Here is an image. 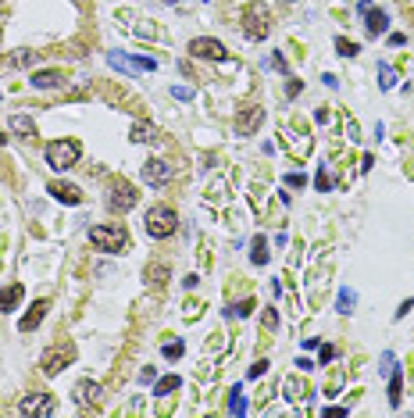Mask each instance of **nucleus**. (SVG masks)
<instances>
[{
    "instance_id": "obj_1",
    "label": "nucleus",
    "mask_w": 414,
    "mask_h": 418,
    "mask_svg": "<svg viewBox=\"0 0 414 418\" xmlns=\"http://www.w3.org/2000/svg\"><path fill=\"white\" fill-rule=\"evenodd\" d=\"M143 226H147V236L150 240H168L175 229H179V215L175 208H168V204H157L147 211V218H143Z\"/></svg>"
},
{
    "instance_id": "obj_2",
    "label": "nucleus",
    "mask_w": 414,
    "mask_h": 418,
    "mask_svg": "<svg viewBox=\"0 0 414 418\" xmlns=\"http://www.w3.org/2000/svg\"><path fill=\"white\" fill-rule=\"evenodd\" d=\"M79 154H83L79 140H54V143H46V165H51L54 172H68L71 165L79 161Z\"/></svg>"
},
{
    "instance_id": "obj_3",
    "label": "nucleus",
    "mask_w": 414,
    "mask_h": 418,
    "mask_svg": "<svg viewBox=\"0 0 414 418\" xmlns=\"http://www.w3.org/2000/svg\"><path fill=\"white\" fill-rule=\"evenodd\" d=\"M89 240L96 251H107V254H121L129 247V233L121 226H93L89 229Z\"/></svg>"
},
{
    "instance_id": "obj_4",
    "label": "nucleus",
    "mask_w": 414,
    "mask_h": 418,
    "mask_svg": "<svg viewBox=\"0 0 414 418\" xmlns=\"http://www.w3.org/2000/svg\"><path fill=\"white\" fill-rule=\"evenodd\" d=\"M239 18H243V33H247L250 40H264L268 33H272V15H268V8L261 4V0L243 8Z\"/></svg>"
},
{
    "instance_id": "obj_5",
    "label": "nucleus",
    "mask_w": 414,
    "mask_h": 418,
    "mask_svg": "<svg viewBox=\"0 0 414 418\" xmlns=\"http://www.w3.org/2000/svg\"><path fill=\"white\" fill-rule=\"evenodd\" d=\"M136 197H139V193H136V186H132V183L114 179V183H111V193H107V208L126 215V211H132V208H136Z\"/></svg>"
},
{
    "instance_id": "obj_6",
    "label": "nucleus",
    "mask_w": 414,
    "mask_h": 418,
    "mask_svg": "<svg viewBox=\"0 0 414 418\" xmlns=\"http://www.w3.org/2000/svg\"><path fill=\"white\" fill-rule=\"evenodd\" d=\"M21 415H36V418H46V415H54V401H51V393H29V397H21L18 404Z\"/></svg>"
},
{
    "instance_id": "obj_7",
    "label": "nucleus",
    "mask_w": 414,
    "mask_h": 418,
    "mask_svg": "<svg viewBox=\"0 0 414 418\" xmlns=\"http://www.w3.org/2000/svg\"><path fill=\"white\" fill-rule=\"evenodd\" d=\"M189 54L193 58H207V61H229V51L218 40H207V36H200V40H193L189 43Z\"/></svg>"
},
{
    "instance_id": "obj_8",
    "label": "nucleus",
    "mask_w": 414,
    "mask_h": 418,
    "mask_svg": "<svg viewBox=\"0 0 414 418\" xmlns=\"http://www.w3.org/2000/svg\"><path fill=\"white\" fill-rule=\"evenodd\" d=\"M364 18H368V22H364V29H368L372 36H382V33H389V18H386V11H379L375 4H372V0H364V4L357 8Z\"/></svg>"
},
{
    "instance_id": "obj_9",
    "label": "nucleus",
    "mask_w": 414,
    "mask_h": 418,
    "mask_svg": "<svg viewBox=\"0 0 414 418\" xmlns=\"http://www.w3.org/2000/svg\"><path fill=\"white\" fill-rule=\"evenodd\" d=\"M168 179H172V165H168V161L154 158V161L143 165V183H150V186H164Z\"/></svg>"
},
{
    "instance_id": "obj_10",
    "label": "nucleus",
    "mask_w": 414,
    "mask_h": 418,
    "mask_svg": "<svg viewBox=\"0 0 414 418\" xmlns=\"http://www.w3.org/2000/svg\"><path fill=\"white\" fill-rule=\"evenodd\" d=\"M68 361H71V347H54V351H46L43 361H40V365H43V376H58Z\"/></svg>"
},
{
    "instance_id": "obj_11",
    "label": "nucleus",
    "mask_w": 414,
    "mask_h": 418,
    "mask_svg": "<svg viewBox=\"0 0 414 418\" xmlns=\"http://www.w3.org/2000/svg\"><path fill=\"white\" fill-rule=\"evenodd\" d=\"M261 122H264V108H247V111L236 118V133H239V136H254Z\"/></svg>"
},
{
    "instance_id": "obj_12",
    "label": "nucleus",
    "mask_w": 414,
    "mask_h": 418,
    "mask_svg": "<svg viewBox=\"0 0 414 418\" xmlns=\"http://www.w3.org/2000/svg\"><path fill=\"white\" fill-rule=\"evenodd\" d=\"M96 401H101V383H93V379L76 383V404H79V408H89V404H96Z\"/></svg>"
},
{
    "instance_id": "obj_13",
    "label": "nucleus",
    "mask_w": 414,
    "mask_h": 418,
    "mask_svg": "<svg viewBox=\"0 0 414 418\" xmlns=\"http://www.w3.org/2000/svg\"><path fill=\"white\" fill-rule=\"evenodd\" d=\"M36 90H54V86H61L64 83V72H58V68H46V72H33V79H29Z\"/></svg>"
},
{
    "instance_id": "obj_14",
    "label": "nucleus",
    "mask_w": 414,
    "mask_h": 418,
    "mask_svg": "<svg viewBox=\"0 0 414 418\" xmlns=\"http://www.w3.org/2000/svg\"><path fill=\"white\" fill-rule=\"evenodd\" d=\"M51 193H54V201H61V204H83L79 186H71V183H51Z\"/></svg>"
},
{
    "instance_id": "obj_15",
    "label": "nucleus",
    "mask_w": 414,
    "mask_h": 418,
    "mask_svg": "<svg viewBox=\"0 0 414 418\" xmlns=\"http://www.w3.org/2000/svg\"><path fill=\"white\" fill-rule=\"evenodd\" d=\"M8 129H11L15 136H21V140H33V136H36V122H33L29 115H11Z\"/></svg>"
},
{
    "instance_id": "obj_16",
    "label": "nucleus",
    "mask_w": 414,
    "mask_h": 418,
    "mask_svg": "<svg viewBox=\"0 0 414 418\" xmlns=\"http://www.w3.org/2000/svg\"><path fill=\"white\" fill-rule=\"evenodd\" d=\"M46 308H51V304H46V301H36V308L26 315V318H21V322H18V329L21 333H29V329H36L40 322H43V315H46Z\"/></svg>"
},
{
    "instance_id": "obj_17",
    "label": "nucleus",
    "mask_w": 414,
    "mask_h": 418,
    "mask_svg": "<svg viewBox=\"0 0 414 418\" xmlns=\"http://www.w3.org/2000/svg\"><path fill=\"white\" fill-rule=\"evenodd\" d=\"M400 390H404V376H400V368L393 365L389 368V404L400 408Z\"/></svg>"
},
{
    "instance_id": "obj_18",
    "label": "nucleus",
    "mask_w": 414,
    "mask_h": 418,
    "mask_svg": "<svg viewBox=\"0 0 414 418\" xmlns=\"http://www.w3.org/2000/svg\"><path fill=\"white\" fill-rule=\"evenodd\" d=\"M129 140L132 143H150V140H157V129L147 126V122H136V126L129 129Z\"/></svg>"
},
{
    "instance_id": "obj_19",
    "label": "nucleus",
    "mask_w": 414,
    "mask_h": 418,
    "mask_svg": "<svg viewBox=\"0 0 414 418\" xmlns=\"http://www.w3.org/2000/svg\"><path fill=\"white\" fill-rule=\"evenodd\" d=\"M21 286H8V290H0V311H15V304L21 301Z\"/></svg>"
},
{
    "instance_id": "obj_20",
    "label": "nucleus",
    "mask_w": 414,
    "mask_h": 418,
    "mask_svg": "<svg viewBox=\"0 0 414 418\" xmlns=\"http://www.w3.org/2000/svg\"><path fill=\"white\" fill-rule=\"evenodd\" d=\"M286 397H289V401H304V397H307L304 379H293V376H289V379H286Z\"/></svg>"
},
{
    "instance_id": "obj_21",
    "label": "nucleus",
    "mask_w": 414,
    "mask_h": 418,
    "mask_svg": "<svg viewBox=\"0 0 414 418\" xmlns=\"http://www.w3.org/2000/svg\"><path fill=\"white\" fill-rule=\"evenodd\" d=\"M179 386H182V379H179V376H164V379H157L154 393H157V397H168V393H175Z\"/></svg>"
},
{
    "instance_id": "obj_22",
    "label": "nucleus",
    "mask_w": 414,
    "mask_h": 418,
    "mask_svg": "<svg viewBox=\"0 0 414 418\" xmlns=\"http://www.w3.org/2000/svg\"><path fill=\"white\" fill-rule=\"evenodd\" d=\"M250 261H254V265H264V261H268V243H264V236H254V251H250Z\"/></svg>"
},
{
    "instance_id": "obj_23",
    "label": "nucleus",
    "mask_w": 414,
    "mask_h": 418,
    "mask_svg": "<svg viewBox=\"0 0 414 418\" xmlns=\"http://www.w3.org/2000/svg\"><path fill=\"white\" fill-rule=\"evenodd\" d=\"M336 51L343 54V58H357V54H361V47H357L354 40H343V36H339V40H336Z\"/></svg>"
},
{
    "instance_id": "obj_24",
    "label": "nucleus",
    "mask_w": 414,
    "mask_h": 418,
    "mask_svg": "<svg viewBox=\"0 0 414 418\" xmlns=\"http://www.w3.org/2000/svg\"><path fill=\"white\" fill-rule=\"evenodd\" d=\"M354 304H357V293H354V290H339V311L350 315V311H354Z\"/></svg>"
},
{
    "instance_id": "obj_25",
    "label": "nucleus",
    "mask_w": 414,
    "mask_h": 418,
    "mask_svg": "<svg viewBox=\"0 0 414 418\" xmlns=\"http://www.w3.org/2000/svg\"><path fill=\"white\" fill-rule=\"evenodd\" d=\"M379 76H382V90H393V86H397V72H393V65H379Z\"/></svg>"
},
{
    "instance_id": "obj_26",
    "label": "nucleus",
    "mask_w": 414,
    "mask_h": 418,
    "mask_svg": "<svg viewBox=\"0 0 414 418\" xmlns=\"http://www.w3.org/2000/svg\"><path fill=\"white\" fill-rule=\"evenodd\" d=\"M182 351H186V347H182V340H179V343L172 340V343H164V351H161V354H164L168 361H175V358H182Z\"/></svg>"
},
{
    "instance_id": "obj_27",
    "label": "nucleus",
    "mask_w": 414,
    "mask_h": 418,
    "mask_svg": "<svg viewBox=\"0 0 414 418\" xmlns=\"http://www.w3.org/2000/svg\"><path fill=\"white\" fill-rule=\"evenodd\" d=\"M229 411H232V415H243V411H247V401L239 397V386L232 390V397H229Z\"/></svg>"
},
{
    "instance_id": "obj_28",
    "label": "nucleus",
    "mask_w": 414,
    "mask_h": 418,
    "mask_svg": "<svg viewBox=\"0 0 414 418\" xmlns=\"http://www.w3.org/2000/svg\"><path fill=\"white\" fill-rule=\"evenodd\" d=\"M147 279H154V283L161 286V283L168 279V268H164V265H150V268H147Z\"/></svg>"
},
{
    "instance_id": "obj_29",
    "label": "nucleus",
    "mask_w": 414,
    "mask_h": 418,
    "mask_svg": "<svg viewBox=\"0 0 414 418\" xmlns=\"http://www.w3.org/2000/svg\"><path fill=\"white\" fill-rule=\"evenodd\" d=\"M8 65H11V68H26V65H33V51H21V54H15Z\"/></svg>"
},
{
    "instance_id": "obj_30",
    "label": "nucleus",
    "mask_w": 414,
    "mask_h": 418,
    "mask_svg": "<svg viewBox=\"0 0 414 418\" xmlns=\"http://www.w3.org/2000/svg\"><path fill=\"white\" fill-rule=\"evenodd\" d=\"M261 326H264V329H275V326H279V315H275L272 308H264V315H261Z\"/></svg>"
},
{
    "instance_id": "obj_31",
    "label": "nucleus",
    "mask_w": 414,
    "mask_h": 418,
    "mask_svg": "<svg viewBox=\"0 0 414 418\" xmlns=\"http://www.w3.org/2000/svg\"><path fill=\"white\" fill-rule=\"evenodd\" d=\"M132 65H136L139 72H154V68H157V61H154V58H132Z\"/></svg>"
},
{
    "instance_id": "obj_32",
    "label": "nucleus",
    "mask_w": 414,
    "mask_h": 418,
    "mask_svg": "<svg viewBox=\"0 0 414 418\" xmlns=\"http://www.w3.org/2000/svg\"><path fill=\"white\" fill-rule=\"evenodd\" d=\"M172 97L175 101H193V90L189 86H172Z\"/></svg>"
},
{
    "instance_id": "obj_33",
    "label": "nucleus",
    "mask_w": 414,
    "mask_h": 418,
    "mask_svg": "<svg viewBox=\"0 0 414 418\" xmlns=\"http://www.w3.org/2000/svg\"><path fill=\"white\" fill-rule=\"evenodd\" d=\"M304 183H307V179L300 176V172H289V176H286V186H293V190H300Z\"/></svg>"
},
{
    "instance_id": "obj_34",
    "label": "nucleus",
    "mask_w": 414,
    "mask_h": 418,
    "mask_svg": "<svg viewBox=\"0 0 414 418\" xmlns=\"http://www.w3.org/2000/svg\"><path fill=\"white\" fill-rule=\"evenodd\" d=\"M314 186H318V190H332V176H329V172H318V179H314Z\"/></svg>"
},
{
    "instance_id": "obj_35",
    "label": "nucleus",
    "mask_w": 414,
    "mask_h": 418,
    "mask_svg": "<svg viewBox=\"0 0 414 418\" xmlns=\"http://www.w3.org/2000/svg\"><path fill=\"white\" fill-rule=\"evenodd\" d=\"M264 372H268V361H254L250 365V379H261Z\"/></svg>"
},
{
    "instance_id": "obj_36",
    "label": "nucleus",
    "mask_w": 414,
    "mask_h": 418,
    "mask_svg": "<svg viewBox=\"0 0 414 418\" xmlns=\"http://www.w3.org/2000/svg\"><path fill=\"white\" fill-rule=\"evenodd\" d=\"M336 358V347H329V343H325V347L318 351V365H325V361H332Z\"/></svg>"
},
{
    "instance_id": "obj_37",
    "label": "nucleus",
    "mask_w": 414,
    "mask_h": 418,
    "mask_svg": "<svg viewBox=\"0 0 414 418\" xmlns=\"http://www.w3.org/2000/svg\"><path fill=\"white\" fill-rule=\"evenodd\" d=\"M250 311H254V301H243V304L236 308V315H239V318H247Z\"/></svg>"
},
{
    "instance_id": "obj_38",
    "label": "nucleus",
    "mask_w": 414,
    "mask_h": 418,
    "mask_svg": "<svg viewBox=\"0 0 414 418\" xmlns=\"http://www.w3.org/2000/svg\"><path fill=\"white\" fill-rule=\"evenodd\" d=\"M411 308H414V301H411V297H407V301H404V304H400V308H397V318H404V315H407V311H411Z\"/></svg>"
},
{
    "instance_id": "obj_39",
    "label": "nucleus",
    "mask_w": 414,
    "mask_h": 418,
    "mask_svg": "<svg viewBox=\"0 0 414 418\" xmlns=\"http://www.w3.org/2000/svg\"><path fill=\"white\" fill-rule=\"evenodd\" d=\"M154 376H157V372H154V365H150V368H143V372H139V379H143V383H150Z\"/></svg>"
},
{
    "instance_id": "obj_40",
    "label": "nucleus",
    "mask_w": 414,
    "mask_h": 418,
    "mask_svg": "<svg viewBox=\"0 0 414 418\" xmlns=\"http://www.w3.org/2000/svg\"><path fill=\"white\" fill-rule=\"evenodd\" d=\"M300 90H304V86H300V83H297V79H293V83H289V86H286V93H289V97H297V93H300Z\"/></svg>"
},
{
    "instance_id": "obj_41",
    "label": "nucleus",
    "mask_w": 414,
    "mask_h": 418,
    "mask_svg": "<svg viewBox=\"0 0 414 418\" xmlns=\"http://www.w3.org/2000/svg\"><path fill=\"white\" fill-rule=\"evenodd\" d=\"M8 143V136H4V129H0V147H4Z\"/></svg>"
},
{
    "instance_id": "obj_42",
    "label": "nucleus",
    "mask_w": 414,
    "mask_h": 418,
    "mask_svg": "<svg viewBox=\"0 0 414 418\" xmlns=\"http://www.w3.org/2000/svg\"><path fill=\"white\" fill-rule=\"evenodd\" d=\"M164 4H182V0H164Z\"/></svg>"
},
{
    "instance_id": "obj_43",
    "label": "nucleus",
    "mask_w": 414,
    "mask_h": 418,
    "mask_svg": "<svg viewBox=\"0 0 414 418\" xmlns=\"http://www.w3.org/2000/svg\"><path fill=\"white\" fill-rule=\"evenodd\" d=\"M282 4H293V0H282Z\"/></svg>"
},
{
    "instance_id": "obj_44",
    "label": "nucleus",
    "mask_w": 414,
    "mask_h": 418,
    "mask_svg": "<svg viewBox=\"0 0 414 418\" xmlns=\"http://www.w3.org/2000/svg\"><path fill=\"white\" fill-rule=\"evenodd\" d=\"M76 4H79V0H76Z\"/></svg>"
}]
</instances>
